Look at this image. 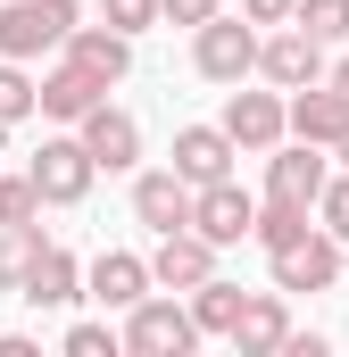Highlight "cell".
<instances>
[{
	"label": "cell",
	"instance_id": "obj_4",
	"mask_svg": "<svg viewBox=\"0 0 349 357\" xmlns=\"http://www.w3.org/2000/svg\"><path fill=\"white\" fill-rule=\"evenodd\" d=\"M25 175L42 183V199H50V208H75V199L91 191V175H100V158L84 150V133H50V142L34 150V167H25Z\"/></svg>",
	"mask_w": 349,
	"mask_h": 357
},
{
	"label": "cell",
	"instance_id": "obj_14",
	"mask_svg": "<svg viewBox=\"0 0 349 357\" xmlns=\"http://www.w3.org/2000/svg\"><path fill=\"white\" fill-rule=\"evenodd\" d=\"M75 133H84V150L100 158V167H108V175H125V167H142V125H133L125 108H108V100H100V108H91V116L75 125Z\"/></svg>",
	"mask_w": 349,
	"mask_h": 357
},
{
	"label": "cell",
	"instance_id": "obj_33",
	"mask_svg": "<svg viewBox=\"0 0 349 357\" xmlns=\"http://www.w3.org/2000/svg\"><path fill=\"white\" fill-rule=\"evenodd\" d=\"M333 84H341V91H349V59H341V67H333Z\"/></svg>",
	"mask_w": 349,
	"mask_h": 357
},
{
	"label": "cell",
	"instance_id": "obj_15",
	"mask_svg": "<svg viewBox=\"0 0 349 357\" xmlns=\"http://www.w3.org/2000/svg\"><path fill=\"white\" fill-rule=\"evenodd\" d=\"M233 158H242V142L225 125H183L174 133V175H191V183H225Z\"/></svg>",
	"mask_w": 349,
	"mask_h": 357
},
{
	"label": "cell",
	"instance_id": "obj_23",
	"mask_svg": "<svg viewBox=\"0 0 349 357\" xmlns=\"http://www.w3.org/2000/svg\"><path fill=\"white\" fill-rule=\"evenodd\" d=\"M308 216H316V208H291V199H266V208H258V250H266V258H274V250H291V241L308 233Z\"/></svg>",
	"mask_w": 349,
	"mask_h": 357
},
{
	"label": "cell",
	"instance_id": "obj_29",
	"mask_svg": "<svg viewBox=\"0 0 349 357\" xmlns=\"http://www.w3.org/2000/svg\"><path fill=\"white\" fill-rule=\"evenodd\" d=\"M158 8H167V25H191V33H200L208 17H225V0H158Z\"/></svg>",
	"mask_w": 349,
	"mask_h": 357
},
{
	"label": "cell",
	"instance_id": "obj_2",
	"mask_svg": "<svg viewBox=\"0 0 349 357\" xmlns=\"http://www.w3.org/2000/svg\"><path fill=\"white\" fill-rule=\"evenodd\" d=\"M258 17H208L200 33H191V67L208 75V84H250L258 75Z\"/></svg>",
	"mask_w": 349,
	"mask_h": 357
},
{
	"label": "cell",
	"instance_id": "obj_11",
	"mask_svg": "<svg viewBox=\"0 0 349 357\" xmlns=\"http://www.w3.org/2000/svg\"><path fill=\"white\" fill-rule=\"evenodd\" d=\"M191 208H200V183L158 167V175H133V216L150 225V233H183L191 225Z\"/></svg>",
	"mask_w": 349,
	"mask_h": 357
},
{
	"label": "cell",
	"instance_id": "obj_17",
	"mask_svg": "<svg viewBox=\"0 0 349 357\" xmlns=\"http://www.w3.org/2000/svg\"><path fill=\"white\" fill-rule=\"evenodd\" d=\"M100 100H108V84H100V75H84L75 59H59V67L42 75V116H50V125H84Z\"/></svg>",
	"mask_w": 349,
	"mask_h": 357
},
{
	"label": "cell",
	"instance_id": "obj_6",
	"mask_svg": "<svg viewBox=\"0 0 349 357\" xmlns=\"http://www.w3.org/2000/svg\"><path fill=\"white\" fill-rule=\"evenodd\" d=\"M266 266H274V291H333V282H341V241H333L325 225H308V233H299L291 250H274Z\"/></svg>",
	"mask_w": 349,
	"mask_h": 357
},
{
	"label": "cell",
	"instance_id": "obj_18",
	"mask_svg": "<svg viewBox=\"0 0 349 357\" xmlns=\"http://www.w3.org/2000/svg\"><path fill=\"white\" fill-rule=\"evenodd\" d=\"M67 59H75L84 75H100V84H125V75H133V33H117V25H75V33H67Z\"/></svg>",
	"mask_w": 349,
	"mask_h": 357
},
{
	"label": "cell",
	"instance_id": "obj_7",
	"mask_svg": "<svg viewBox=\"0 0 349 357\" xmlns=\"http://www.w3.org/2000/svg\"><path fill=\"white\" fill-rule=\"evenodd\" d=\"M191 225L216 241V250H242V241H258V199L242 191V183H200V208H191Z\"/></svg>",
	"mask_w": 349,
	"mask_h": 357
},
{
	"label": "cell",
	"instance_id": "obj_30",
	"mask_svg": "<svg viewBox=\"0 0 349 357\" xmlns=\"http://www.w3.org/2000/svg\"><path fill=\"white\" fill-rule=\"evenodd\" d=\"M242 17H258V25H291L299 0H242Z\"/></svg>",
	"mask_w": 349,
	"mask_h": 357
},
{
	"label": "cell",
	"instance_id": "obj_5",
	"mask_svg": "<svg viewBox=\"0 0 349 357\" xmlns=\"http://www.w3.org/2000/svg\"><path fill=\"white\" fill-rule=\"evenodd\" d=\"M325 183H333V158H325L316 142H299V133H291V150H283V142L266 150V199L316 208V199H325Z\"/></svg>",
	"mask_w": 349,
	"mask_h": 357
},
{
	"label": "cell",
	"instance_id": "obj_13",
	"mask_svg": "<svg viewBox=\"0 0 349 357\" xmlns=\"http://www.w3.org/2000/svg\"><path fill=\"white\" fill-rule=\"evenodd\" d=\"M291 133L299 142H316V150H333L349 133V91L325 75V84H308V91H291Z\"/></svg>",
	"mask_w": 349,
	"mask_h": 357
},
{
	"label": "cell",
	"instance_id": "obj_32",
	"mask_svg": "<svg viewBox=\"0 0 349 357\" xmlns=\"http://www.w3.org/2000/svg\"><path fill=\"white\" fill-rule=\"evenodd\" d=\"M333 158H341V167H349V133H341V142H333Z\"/></svg>",
	"mask_w": 349,
	"mask_h": 357
},
{
	"label": "cell",
	"instance_id": "obj_9",
	"mask_svg": "<svg viewBox=\"0 0 349 357\" xmlns=\"http://www.w3.org/2000/svg\"><path fill=\"white\" fill-rule=\"evenodd\" d=\"M225 133H233L242 150L266 158V150L291 133V100H283V91H242V84H233V100H225Z\"/></svg>",
	"mask_w": 349,
	"mask_h": 357
},
{
	"label": "cell",
	"instance_id": "obj_12",
	"mask_svg": "<svg viewBox=\"0 0 349 357\" xmlns=\"http://www.w3.org/2000/svg\"><path fill=\"white\" fill-rule=\"evenodd\" d=\"M150 274H158V291H200V282L216 274V241H208L200 225H183V233H158V250H150Z\"/></svg>",
	"mask_w": 349,
	"mask_h": 357
},
{
	"label": "cell",
	"instance_id": "obj_24",
	"mask_svg": "<svg viewBox=\"0 0 349 357\" xmlns=\"http://www.w3.org/2000/svg\"><path fill=\"white\" fill-rule=\"evenodd\" d=\"M50 199H42V183L34 175H0V225H34Z\"/></svg>",
	"mask_w": 349,
	"mask_h": 357
},
{
	"label": "cell",
	"instance_id": "obj_27",
	"mask_svg": "<svg viewBox=\"0 0 349 357\" xmlns=\"http://www.w3.org/2000/svg\"><path fill=\"white\" fill-rule=\"evenodd\" d=\"M100 17H108L117 33H150V25H158L167 8H158V0H100Z\"/></svg>",
	"mask_w": 349,
	"mask_h": 357
},
{
	"label": "cell",
	"instance_id": "obj_31",
	"mask_svg": "<svg viewBox=\"0 0 349 357\" xmlns=\"http://www.w3.org/2000/svg\"><path fill=\"white\" fill-rule=\"evenodd\" d=\"M283 357H325V333H299V324H291V341H283Z\"/></svg>",
	"mask_w": 349,
	"mask_h": 357
},
{
	"label": "cell",
	"instance_id": "obj_26",
	"mask_svg": "<svg viewBox=\"0 0 349 357\" xmlns=\"http://www.w3.org/2000/svg\"><path fill=\"white\" fill-rule=\"evenodd\" d=\"M316 225H325L333 241H349V167L325 183V199H316Z\"/></svg>",
	"mask_w": 349,
	"mask_h": 357
},
{
	"label": "cell",
	"instance_id": "obj_1",
	"mask_svg": "<svg viewBox=\"0 0 349 357\" xmlns=\"http://www.w3.org/2000/svg\"><path fill=\"white\" fill-rule=\"evenodd\" d=\"M84 25V0H0V59H50Z\"/></svg>",
	"mask_w": 349,
	"mask_h": 357
},
{
	"label": "cell",
	"instance_id": "obj_16",
	"mask_svg": "<svg viewBox=\"0 0 349 357\" xmlns=\"http://www.w3.org/2000/svg\"><path fill=\"white\" fill-rule=\"evenodd\" d=\"M17 299H25V307H75V299H91V291H84V258L50 241V250L34 258V274H25V291H17Z\"/></svg>",
	"mask_w": 349,
	"mask_h": 357
},
{
	"label": "cell",
	"instance_id": "obj_20",
	"mask_svg": "<svg viewBox=\"0 0 349 357\" xmlns=\"http://www.w3.org/2000/svg\"><path fill=\"white\" fill-rule=\"evenodd\" d=\"M242 307H250V291H242V282H225V274H208V282L191 291L200 333H225V341H233V333H242Z\"/></svg>",
	"mask_w": 349,
	"mask_h": 357
},
{
	"label": "cell",
	"instance_id": "obj_22",
	"mask_svg": "<svg viewBox=\"0 0 349 357\" xmlns=\"http://www.w3.org/2000/svg\"><path fill=\"white\" fill-rule=\"evenodd\" d=\"M34 108H42V84L25 75V59H0V133H8V125H25Z\"/></svg>",
	"mask_w": 349,
	"mask_h": 357
},
{
	"label": "cell",
	"instance_id": "obj_21",
	"mask_svg": "<svg viewBox=\"0 0 349 357\" xmlns=\"http://www.w3.org/2000/svg\"><path fill=\"white\" fill-rule=\"evenodd\" d=\"M42 250H50L42 225H0V291H25V274H34Z\"/></svg>",
	"mask_w": 349,
	"mask_h": 357
},
{
	"label": "cell",
	"instance_id": "obj_8",
	"mask_svg": "<svg viewBox=\"0 0 349 357\" xmlns=\"http://www.w3.org/2000/svg\"><path fill=\"white\" fill-rule=\"evenodd\" d=\"M258 75H266L274 91H308V84H325V42H316L308 25H283V33H266Z\"/></svg>",
	"mask_w": 349,
	"mask_h": 357
},
{
	"label": "cell",
	"instance_id": "obj_10",
	"mask_svg": "<svg viewBox=\"0 0 349 357\" xmlns=\"http://www.w3.org/2000/svg\"><path fill=\"white\" fill-rule=\"evenodd\" d=\"M84 291L100 299V307L125 316V307H142V299L158 291V274H150V258H133V250H100V258L84 266Z\"/></svg>",
	"mask_w": 349,
	"mask_h": 357
},
{
	"label": "cell",
	"instance_id": "obj_25",
	"mask_svg": "<svg viewBox=\"0 0 349 357\" xmlns=\"http://www.w3.org/2000/svg\"><path fill=\"white\" fill-rule=\"evenodd\" d=\"M291 25H308L316 42H349V0H299Z\"/></svg>",
	"mask_w": 349,
	"mask_h": 357
},
{
	"label": "cell",
	"instance_id": "obj_19",
	"mask_svg": "<svg viewBox=\"0 0 349 357\" xmlns=\"http://www.w3.org/2000/svg\"><path fill=\"white\" fill-rule=\"evenodd\" d=\"M291 291H250V307H242V333H233V349L242 357H266L291 341V307H283Z\"/></svg>",
	"mask_w": 349,
	"mask_h": 357
},
{
	"label": "cell",
	"instance_id": "obj_28",
	"mask_svg": "<svg viewBox=\"0 0 349 357\" xmlns=\"http://www.w3.org/2000/svg\"><path fill=\"white\" fill-rule=\"evenodd\" d=\"M125 349V333H108V324H67V357H117Z\"/></svg>",
	"mask_w": 349,
	"mask_h": 357
},
{
	"label": "cell",
	"instance_id": "obj_3",
	"mask_svg": "<svg viewBox=\"0 0 349 357\" xmlns=\"http://www.w3.org/2000/svg\"><path fill=\"white\" fill-rule=\"evenodd\" d=\"M200 341H208L200 316L174 307V299H142V307H125V349H133V357H191Z\"/></svg>",
	"mask_w": 349,
	"mask_h": 357
}]
</instances>
